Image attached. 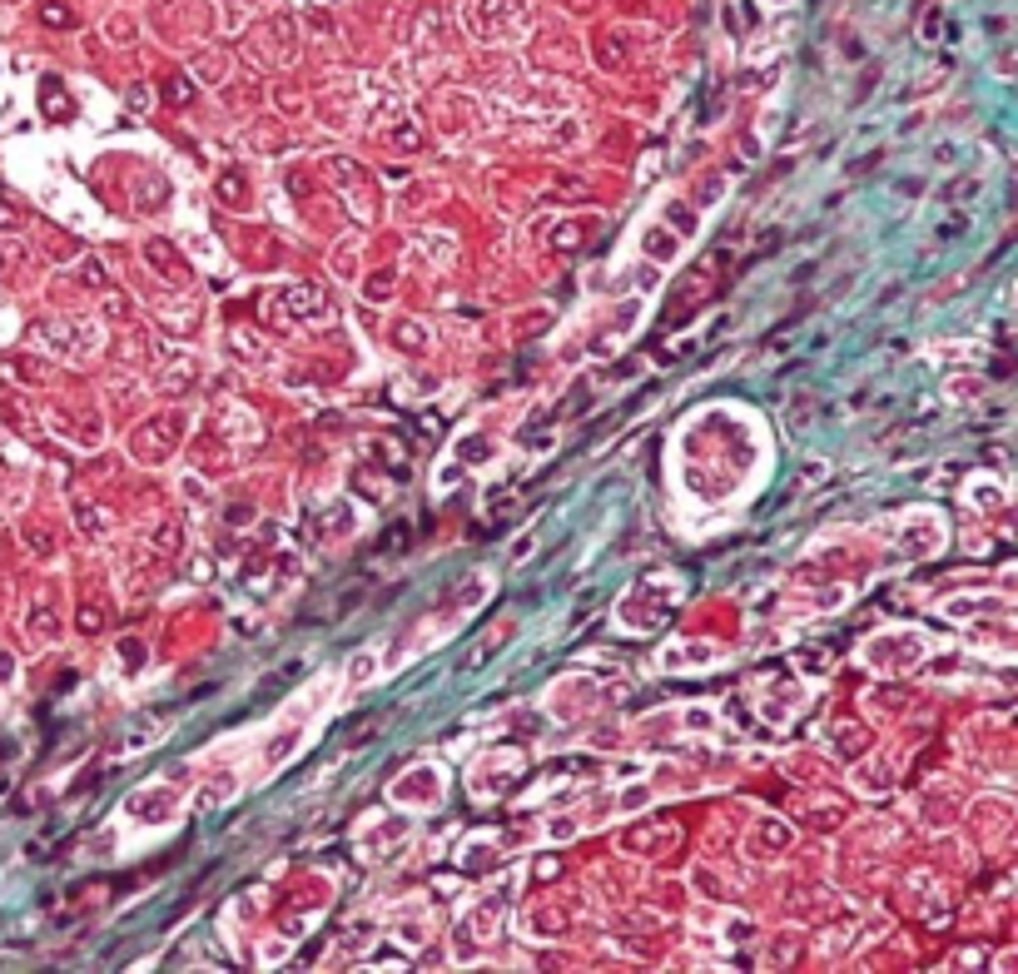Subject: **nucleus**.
Wrapping results in <instances>:
<instances>
[{
    "label": "nucleus",
    "instance_id": "f257e3e1",
    "mask_svg": "<svg viewBox=\"0 0 1018 974\" xmlns=\"http://www.w3.org/2000/svg\"><path fill=\"white\" fill-rule=\"evenodd\" d=\"M1014 314H1018V289H1014Z\"/></svg>",
    "mask_w": 1018,
    "mask_h": 974
}]
</instances>
